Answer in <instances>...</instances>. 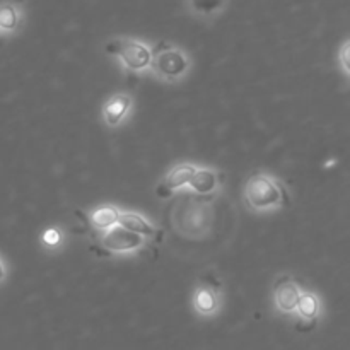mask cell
<instances>
[{
	"label": "cell",
	"mask_w": 350,
	"mask_h": 350,
	"mask_svg": "<svg viewBox=\"0 0 350 350\" xmlns=\"http://www.w3.org/2000/svg\"><path fill=\"white\" fill-rule=\"evenodd\" d=\"M245 197L253 211H272L282 207L286 202L284 188L267 174H255L250 178L245 188Z\"/></svg>",
	"instance_id": "6da1fadb"
},
{
	"label": "cell",
	"mask_w": 350,
	"mask_h": 350,
	"mask_svg": "<svg viewBox=\"0 0 350 350\" xmlns=\"http://www.w3.org/2000/svg\"><path fill=\"white\" fill-rule=\"evenodd\" d=\"M106 51L118 57L123 67L133 72L146 70V68H150V64H152V50H149L140 41L116 38L106 44Z\"/></svg>",
	"instance_id": "7a4b0ae2"
},
{
	"label": "cell",
	"mask_w": 350,
	"mask_h": 350,
	"mask_svg": "<svg viewBox=\"0 0 350 350\" xmlns=\"http://www.w3.org/2000/svg\"><path fill=\"white\" fill-rule=\"evenodd\" d=\"M188 67H190V64H188L187 55L178 48L159 44L156 50H152L150 68L157 77L164 79V81H178L187 74Z\"/></svg>",
	"instance_id": "3957f363"
},
{
	"label": "cell",
	"mask_w": 350,
	"mask_h": 350,
	"mask_svg": "<svg viewBox=\"0 0 350 350\" xmlns=\"http://www.w3.org/2000/svg\"><path fill=\"white\" fill-rule=\"evenodd\" d=\"M146 243L144 236L137 234V232L130 231V229L123 228V226L116 224L111 229L106 231V234L103 236L101 245L103 248L108 250L111 253H129V252H137L140 250Z\"/></svg>",
	"instance_id": "277c9868"
},
{
	"label": "cell",
	"mask_w": 350,
	"mask_h": 350,
	"mask_svg": "<svg viewBox=\"0 0 350 350\" xmlns=\"http://www.w3.org/2000/svg\"><path fill=\"white\" fill-rule=\"evenodd\" d=\"M301 294L303 291L293 282V280L286 279L275 287V306L280 313L291 314L297 311V304H299Z\"/></svg>",
	"instance_id": "5b68a950"
},
{
	"label": "cell",
	"mask_w": 350,
	"mask_h": 350,
	"mask_svg": "<svg viewBox=\"0 0 350 350\" xmlns=\"http://www.w3.org/2000/svg\"><path fill=\"white\" fill-rule=\"evenodd\" d=\"M130 106H132V99L126 94H116L109 99L103 109V118L109 126H116L129 113Z\"/></svg>",
	"instance_id": "8992f818"
},
{
	"label": "cell",
	"mask_w": 350,
	"mask_h": 350,
	"mask_svg": "<svg viewBox=\"0 0 350 350\" xmlns=\"http://www.w3.org/2000/svg\"><path fill=\"white\" fill-rule=\"evenodd\" d=\"M118 224L137 232V234L144 236V238H154L157 232V229L152 224H149L142 215L135 214V212H120Z\"/></svg>",
	"instance_id": "52a82bcc"
},
{
	"label": "cell",
	"mask_w": 350,
	"mask_h": 350,
	"mask_svg": "<svg viewBox=\"0 0 350 350\" xmlns=\"http://www.w3.org/2000/svg\"><path fill=\"white\" fill-rule=\"evenodd\" d=\"M193 308L202 317H212L219 308V299L214 291L208 287H200L193 296Z\"/></svg>",
	"instance_id": "ba28073f"
},
{
	"label": "cell",
	"mask_w": 350,
	"mask_h": 350,
	"mask_svg": "<svg viewBox=\"0 0 350 350\" xmlns=\"http://www.w3.org/2000/svg\"><path fill=\"white\" fill-rule=\"evenodd\" d=\"M195 171H197V167L191 166V164H180V166L173 167V170L166 174L164 187H166L167 190H178V188L181 187H187V185H190Z\"/></svg>",
	"instance_id": "9c48e42d"
},
{
	"label": "cell",
	"mask_w": 350,
	"mask_h": 350,
	"mask_svg": "<svg viewBox=\"0 0 350 350\" xmlns=\"http://www.w3.org/2000/svg\"><path fill=\"white\" fill-rule=\"evenodd\" d=\"M219 181H217V174L214 173L212 170H198L195 171L193 178L190 181V188L193 191L200 195H208L212 191H215L217 188Z\"/></svg>",
	"instance_id": "30bf717a"
},
{
	"label": "cell",
	"mask_w": 350,
	"mask_h": 350,
	"mask_svg": "<svg viewBox=\"0 0 350 350\" xmlns=\"http://www.w3.org/2000/svg\"><path fill=\"white\" fill-rule=\"evenodd\" d=\"M320 310H321V304L317 294L313 293L301 294L299 304H297V314H299L304 321H308V323H314L317 318L320 317Z\"/></svg>",
	"instance_id": "8fae6325"
},
{
	"label": "cell",
	"mask_w": 350,
	"mask_h": 350,
	"mask_svg": "<svg viewBox=\"0 0 350 350\" xmlns=\"http://www.w3.org/2000/svg\"><path fill=\"white\" fill-rule=\"evenodd\" d=\"M120 212L115 207L108 205V207H101L94 211L91 215V222L96 229H111L113 226L118 224Z\"/></svg>",
	"instance_id": "7c38bea8"
},
{
	"label": "cell",
	"mask_w": 350,
	"mask_h": 350,
	"mask_svg": "<svg viewBox=\"0 0 350 350\" xmlns=\"http://www.w3.org/2000/svg\"><path fill=\"white\" fill-rule=\"evenodd\" d=\"M17 26V12L10 5L0 7V27L2 29H14Z\"/></svg>",
	"instance_id": "4fadbf2b"
},
{
	"label": "cell",
	"mask_w": 350,
	"mask_h": 350,
	"mask_svg": "<svg viewBox=\"0 0 350 350\" xmlns=\"http://www.w3.org/2000/svg\"><path fill=\"white\" fill-rule=\"evenodd\" d=\"M222 0H191V5H193L195 10L198 12H212V10L217 9L221 5Z\"/></svg>",
	"instance_id": "5bb4252c"
},
{
	"label": "cell",
	"mask_w": 350,
	"mask_h": 350,
	"mask_svg": "<svg viewBox=\"0 0 350 350\" xmlns=\"http://www.w3.org/2000/svg\"><path fill=\"white\" fill-rule=\"evenodd\" d=\"M340 64L342 68L345 70V74L350 77V41H347V43L340 48Z\"/></svg>",
	"instance_id": "9a60e30c"
},
{
	"label": "cell",
	"mask_w": 350,
	"mask_h": 350,
	"mask_svg": "<svg viewBox=\"0 0 350 350\" xmlns=\"http://www.w3.org/2000/svg\"><path fill=\"white\" fill-rule=\"evenodd\" d=\"M43 239H44V243H46V245L53 246V245H57L58 241H60V234H58V231H55V229H48V231L44 232Z\"/></svg>",
	"instance_id": "2e32d148"
},
{
	"label": "cell",
	"mask_w": 350,
	"mask_h": 350,
	"mask_svg": "<svg viewBox=\"0 0 350 350\" xmlns=\"http://www.w3.org/2000/svg\"><path fill=\"white\" fill-rule=\"evenodd\" d=\"M3 279V267H2V263H0V280Z\"/></svg>",
	"instance_id": "e0dca14e"
}]
</instances>
